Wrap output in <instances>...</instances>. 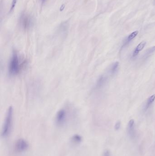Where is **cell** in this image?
I'll return each mask as SVG.
<instances>
[{"label":"cell","mask_w":155,"mask_h":156,"mask_svg":"<svg viewBox=\"0 0 155 156\" xmlns=\"http://www.w3.org/2000/svg\"><path fill=\"white\" fill-rule=\"evenodd\" d=\"M119 66V62H116L115 63H113L111 65L110 70L111 74H112V75H114V74H116V73L117 72V71H118Z\"/></svg>","instance_id":"cell-12"},{"label":"cell","mask_w":155,"mask_h":156,"mask_svg":"<svg viewBox=\"0 0 155 156\" xmlns=\"http://www.w3.org/2000/svg\"><path fill=\"white\" fill-rule=\"evenodd\" d=\"M21 22L22 26L25 29H28L29 28L30 26L31 25V18L26 15H23L22 16Z\"/></svg>","instance_id":"cell-7"},{"label":"cell","mask_w":155,"mask_h":156,"mask_svg":"<svg viewBox=\"0 0 155 156\" xmlns=\"http://www.w3.org/2000/svg\"><path fill=\"white\" fill-rule=\"evenodd\" d=\"M155 100V94L152 95V96L150 97L148 99L147 102L146 104V106L144 108V111H146L148 109H149L150 106L152 105V104L153 103L154 101Z\"/></svg>","instance_id":"cell-10"},{"label":"cell","mask_w":155,"mask_h":156,"mask_svg":"<svg viewBox=\"0 0 155 156\" xmlns=\"http://www.w3.org/2000/svg\"><path fill=\"white\" fill-rule=\"evenodd\" d=\"M121 127V122L120 121H118L116 123L115 125V128L116 130H119Z\"/></svg>","instance_id":"cell-15"},{"label":"cell","mask_w":155,"mask_h":156,"mask_svg":"<svg viewBox=\"0 0 155 156\" xmlns=\"http://www.w3.org/2000/svg\"><path fill=\"white\" fill-rule=\"evenodd\" d=\"M13 109L11 106L7 111L3 125L2 127L1 136L3 138H7L11 132L13 122Z\"/></svg>","instance_id":"cell-1"},{"label":"cell","mask_w":155,"mask_h":156,"mask_svg":"<svg viewBox=\"0 0 155 156\" xmlns=\"http://www.w3.org/2000/svg\"><path fill=\"white\" fill-rule=\"evenodd\" d=\"M29 144L28 142L24 139L21 138L18 140L15 144V149L18 152L22 153L25 152L28 149Z\"/></svg>","instance_id":"cell-3"},{"label":"cell","mask_w":155,"mask_h":156,"mask_svg":"<svg viewBox=\"0 0 155 156\" xmlns=\"http://www.w3.org/2000/svg\"><path fill=\"white\" fill-rule=\"evenodd\" d=\"M127 131L128 135H129V137L131 139L135 138L136 133H135V128L134 121L133 119H131L129 121L128 124Z\"/></svg>","instance_id":"cell-5"},{"label":"cell","mask_w":155,"mask_h":156,"mask_svg":"<svg viewBox=\"0 0 155 156\" xmlns=\"http://www.w3.org/2000/svg\"><path fill=\"white\" fill-rule=\"evenodd\" d=\"M106 80H107L106 77L103 76V75L100 76L96 82V85L95 86V89H99L100 88L102 87L106 84Z\"/></svg>","instance_id":"cell-9"},{"label":"cell","mask_w":155,"mask_h":156,"mask_svg":"<svg viewBox=\"0 0 155 156\" xmlns=\"http://www.w3.org/2000/svg\"><path fill=\"white\" fill-rule=\"evenodd\" d=\"M146 43V42L145 41H142V42H141L140 43H139L138 45L137 46V47H135L134 52H133L132 55V57L135 58L137 56V55L139 54V52L142 50L144 47H145Z\"/></svg>","instance_id":"cell-8"},{"label":"cell","mask_w":155,"mask_h":156,"mask_svg":"<svg viewBox=\"0 0 155 156\" xmlns=\"http://www.w3.org/2000/svg\"><path fill=\"white\" fill-rule=\"evenodd\" d=\"M67 117V112L64 109L59 110L56 115V123L58 125H61L63 124L66 121Z\"/></svg>","instance_id":"cell-4"},{"label":"cell","mask_w":155,"mask_h":156,"mask_svg":"<svg viewBox=\"0 0 155 156\" xmlns=\"http://www.w3.org/2000/svg\"><path fill=\"white\" fill-rule=\"evenodd\" d=\"M20 69L19 58L18 53L14 51L12 53L11 59L9 63V74L11 76H14L18 73Z\"/></svg>","instance_id":"cell-2"},{"label":"cell","mask_w":155,"mask_h":156,"mask_svg":"<svg viewBox=\"0 0 155 156\" xmlns=\"http://www.w3.org/2000/svg\"><path fill=\"white\" fill-rule=\"evenodd\" d=\"M103 156H111L110 152L108 150L104 152Z\"/></svg>","instance_id":"cell-16"},{"label":"cell","mask_w":155,"mask_h":156,"mask_svg":"<svg viewBox=\"0 0 155 156\" xmlns=\"http://www.w3.org/2000/svg\"><path fill=\"white\" fill-rule=\"evenodd\" d=\"M42 1H45V0H42Z\"/></svg>","instance_id":"cell-18"},{"label":"cell","mask_w":155,"mask_h":156,"mask_svg":"<svg viewBox=\"0 0 155 156\" xmlns=\"http://www.w3.org/2000/svg\"><path fill=\"white\" fill-rule=\"evenodd\" d=\"M71 142L75 144L81 143L82 141V138L81 136L78 134L74 135L71 138Z\"/></svg>","instance_id":"cell-11"},{"label":"cell","mask_w":155,"mask_h":156,"mask_svg":"<svg viewBox=\"0 0 155 156\" xmlns=\"http://www.w3.org/2000/svg\"><path fill=\"white\" fill-rule=\"evenodd\" d=\"M139 32L138 31H134V32H132V33L129 35L128 37H127V39L125 40V41L124 42L123 44L122 45V47H121V50H122L124 47L127 46V45L131 43V41L133 39H134L135 37H137L138 34Z\"/></svg>","instance_id":"cell-6"},{"label":"cell","mask_w":155,"mask_h":156,"mask_svg":"<svg viewBox=\"0 0 155 156\" xmlns=\"http://www.w3.org/2000/svg\"><path fill=\"white\" fill-rule=\"evenodd\" d=\"M17 0H12V3H11V8L10 9V12H11L14 10L16 4H17Z\"/></svg>","instance_id":"cell-14"},{"label":"cell","mask_w":155,"mask_h":156,"mask_svg":"<svg viewBox=\"0 0 155 156\" xmlns=\"http://www.w3.org/2000/svg\"><path fill=\"white\" fill-rule=\"evenodd\" d=\"M65 7H66V6H65V4H62V5L61 6L60 8V11L61 12L63 11L64 9H65Z\"/></svg>","instance_id":"cell-17"},{"label":"cell","mask_w":155,"mask_h":156,"mask_svg":"<svg viewBox=\"0 0 155 156\" xmlns=\"http://www.w3.org/2000/svg\"><path fill=\"white\" fill-rule=\"evenodd\" d=\"M154 52H155V46H153L151 47V48H148L146 51L145 53V54L143 56V58L144 59H146L148 57H149V56H150L151 54H153Z\"/></svg>","instance_id":"cell-13"}]
</instances>
